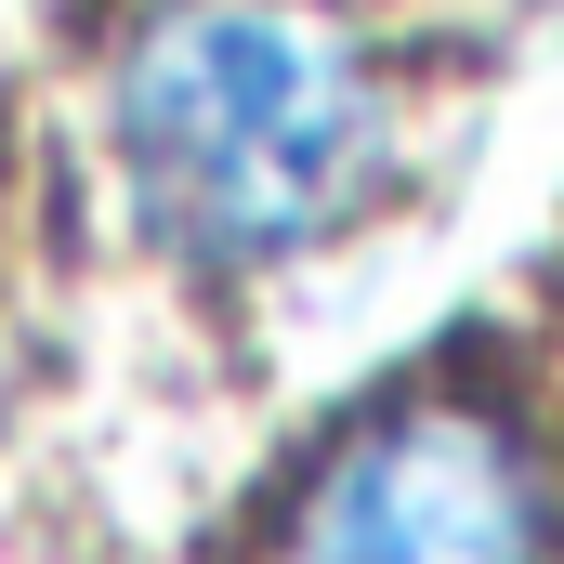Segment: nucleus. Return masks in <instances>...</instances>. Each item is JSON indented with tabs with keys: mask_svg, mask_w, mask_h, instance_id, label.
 Wrapping results in <instances>:
<instances>
[{
	"mask_svg": "<svg viewBox=\"0 0 564 564\" xmlns=\"http://www.w3.org/2000/svg\"><path fill=\"white\" fill-rule=\"evenodd\" d=\"M106 158L171 263H302L381 184V66L328 0H158L106 79Z\"/></svg>",
	"mask_w": 564,
	"mask_h": 564,
	"instance_id": "nucleus-1",
	"label": "nucleus"
},
{
	"mask_svg": "<svg viewBox=\"0 0 564 564\" xmlns=\"http://www.w3.org/2000/svg\"><path fill=\"white\" fill-rule=\"evenodd\" d=\"M276 564H552V473L512 421L408 394L315 459Z\"/></svg>",
	"mask_w": 564,
	"mask_h": 564,
	"instance_id": "nucleus-2",
	"label": "nucleus"
}]
</instances>
